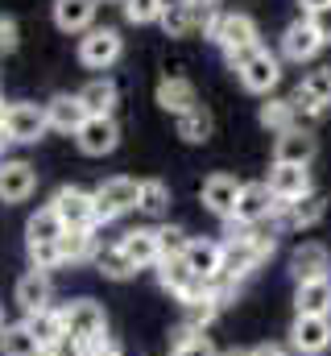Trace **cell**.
Segmentation results:
<instances>
[{
    "label": "cell",
    "mask_w": 331,
    "mask_h": 356,
    "mask_svg": "<svg viewBox=\"0 0 331 356\" xmlns=\"http://www.w3.org/2000/svg\"><path fill=\"white\" fill-rule=\"evenodd\" d=\"M170 356H220L211 348V340L203 336V332H191V327H178V340H174V348Z\"/></svg>",
    "instance_id": "obj_38"
},
{
    "label": "cell",
    "mask_w": 331,
    "mask_h": 356,
    "mask_svg": "<svg viewBox=\"0 0 331 356\" xmlns=\"http://www.w3.org/2000/svg\"><path fill=\"white\" fill-rule=\"evenodd\" d=\"M257 120H261V129H269V133H286V129L298 124V112H294L290 95H286V99H282V95H269V99L257 108Z\"/></svg>",
    "instance_id": "obj_31"
},
{
    "label": "cell",
    "mask_w": 331,
    "mask_h": 356,
    "mask_svg": "<svg viewBox=\"0 0 331 356\" xmlns=\"http://www.w3.org/2000/svg\"><path fill=\"white\" fill-rule=\"evenodd\" d=\"M38 186V170L21 158H0V199L4 203H25Z\"/></svg>",
    "instance_id": "obj_17"
},
{
    "label": "cell",
    "mask_w": 331,
    "mask_h": 356,
    "mask_svg": "<svg viewBox=\"0 0 331 356\" xmlns=\"http://www.w3.org/2000/svg\"><path fill=\"white\" fill-rule=\"evenodd\" d=\"M63 323H67V336L79 344V353L87 344H95V340H108V315H104V307L91 302V298L67 302V307H63Z\"/></svg>",
    "instance_id": "obj_5"
},
{
    "label": "cell",
    "mask_w": 331,
    "mask_h": 356,
    "mask_svg": "<svg viewBox=\"0 0 331 356\" xmlns=\"http://www.w3.org/2000/svg\"><path fill=\"white\" fill-rule=\"evenodd\" d=\"M182 261L191 266V273H195V277L211 282V277L224 269V241H203V236H191V245H186Z\"/></svg>",
    "instance_id": "obj_21"
},
{
    "label": "cell",
    "mask_w": 331,
    "mask_h": 356,
    "mask_svg": "<svg viewBox=\"0 0 331 356\" xmlns=\"http://www.w3.org/2000/svg\"><path fill=\"white\" fill-rule=\"evenodd\" d=\"M166 207H170V186H166L162 178H145L141 182V203H137V211H145V216H166Z\"/></svg>",
    "instance_id": "obj_36"
},
{
    "label": "cell",
    "mask_w": 331,
    "mask_h": 356,
    "mask_svg": "<svg viewBox=\"0 0 331 356\" xmlns=\"http://www.w3.org/2000/svg\"><path fill=\"white\" fill-rule=\"evenodd\" d=\"M178 120V137L186 141V145H203L207 137H211V112L199 104V108H191V112H182V116H174Z\"/></svg>",
    "instance_id": "obj_34"
},
{
    "label": "cell",
    "mask_w": 331,
    "mask_h": 356,
    "mask_svg": "<svg viewBox=\"0 0 331 356\" xmlns=\"http://www.w3.org/2000/svg\"><path fill=\"white\" fill-rule=\"evenodd\" d=\"M265 186H269V195H273L282 207H290V203L315 195V182H311V170H307V166H282V162H273Z\"/></svg>",
    "instance_id": "obj_10"
},
{
    "label": "cell",
    "mask_w": 331,
    "mask_h": 356,
    "mask_svg": "<svg viewBox=\"0 0 331 356\" xmlns=\"http://www.w3.org/2000/svg\"><path fill=\"white\" fill-rule=\"evenodd\" d=\"M220 356H252V353H245V348H232V353H220Z\"/></svg>",
    "instance_id": "obj_50"
},
{
    "label": "cell",
    "mask_w": 331,
    "mask_h": 356,
    "mask_svg": "<svg viewBox=\"0 0 331 356\" xmlns=\"http://www.w3.org/2000/svg\"><path fill=\"white\" fill-rule=\"evenodd\" d=\"M50 207L58 211V220H63L67 228H95V224H99V220H95V195L83 191V186H63Z\"/></svg>",
    "instance_id": "obj_12"
},
{
    "label": "cell",
    "mask_w": 331,
    "mask_h": 356,
    "mask_svg": "<svg viewBox=\"0 0 331 356\" xmlns=\"http://www.w3.org/2000/svg\"><path fill=\"white\" fill-rule=\"evenodd\" d=\"M83 104V112L87 116H112V108H116V83L112 79H91L83 91H75Z\"/></svg>",
    "instance_id": "obj_32"
},
{
    "label": "cell",
    "mask_w": 331,
    "mask_h": 356,
    "mask_svg": "<svg viewBox=\"0 0 331 356\" xmlns=\"http://www.w3.org/2000/svg\"><path fill=\"white\" fill-rule=\"evenodd\" d=\"M0 332H4V311H0Z\"/></svg>",
    "instance_id": "obj_53"
},
{
    "label": "cell",
    "mask_w": 331,
    "mask_h": 356,
    "mask_svg": "<svg viewBox=\"0 0 331 356\" xmlns=\"http://www.w3.org/2000/svg\"><path fill=\"white\" fill-rule=\"evenodd\" d=\"M290 353L298 356L331 353V319H323V315H294V323H290Z\"/></svg>",
    "instance_id": "obj_9"
},
{
    "label": "cell",
    "mask_w": 331,
    "mask_h": 356,
    "mask_svg": "<svg viewBox=\"0 0 331 356\" xmlns=\"http://www.w3.org/2000/svg\"><path fill=\"white\" fill-rule=\"evenodd\" d=\"M91 195H95V220H99V224H112V220L137 211V203H141V182L116 175V178H104Z\"/></svg>",
    "instance_id": "obj_3"
},
{
    "label": "cell",
    "mask_w": 331,
    "mask_h": 356,
    "mask_svg": "<svg viewBox=\"0 0 331 356\" xmlns=\"http://www.w3.org/2000/svg\"><path fill=\"white\" fill-rule=\"evenodd\" d=\"M232 71H236L241 88L252 91V95H269V91L282 83V63H277V54H269L265 46L241 54V58L232 63Z\"/></svg>",
    "instance_id": "obj_4"
},
{
    "label": "cell",
    "mask_w": 331,
    "mask_h": 356,
    "mask_svg": "<svg viewBox=\"0 0 331 356\" xmlns=\"http://www.w3.org/2000/svg\"><path fill=\"white\" fill-rule=\"evenodd\" d=\"M75 145L87 158H104V154H112L120 145V129H116L112 116H87L79 124V133H75Z\"/></svg>",
    "instance_id": "obj_14"
},
{
    "label": "cell",
    "mask_w": 331,
    "mask_h": 356,
    "mask_svg": "<svg viewBox=\"0 0 331 356\" xmlns=\"http://www.w3.org/2000/svg\"><path fill=\"white\" fill-rule=\"evenodd\" d=\"M99 0H54V25L63 33H87L95 21Z\"/></svg>",
    "instance_id": "obj_26"
},
{
    "label": "cell",
    "mask_w": 331,
    "mask_h": 356,
    "mask_svg": "<svg viewBox=\"0 0 331 356\" xmlns=\"http://www.w3.org/2000/svg\"><path fill=\"white\" fill-rule=\"evenodd\" d=\"M290 277L298 282H315V277H331V253L319 241H307L290 253Z\"/></svg>",
    "instance_id": "obj_19"
},
{
    "label": "cell",
    "mask_w": 331,
    "mask_h": 356,
    "mask_svg": "<svg viewBox=\"0 0 331 356\" xmlns=\"http://www.w3.org/2000/svg\"><path fill=\"white\" fill-rule=\"evenodd\" d=\"M158 282H162L166 294H174L182 307H191V302H199V298L207 294V282L195 277L182 257H166V261H158Z\"/></svg>",
    "instance_id": "obj_8"
},
{
    "label": "cell",
    "mask_w": 331,
    "mask_h": 356,
    "mask_svg": "<svg viewBox=\"0 0 331 356\" xmlns=\"http://www.w3.org/2000/svg\"><path fill=\"white\" fill-rule=\"evenodd\" d=\"M124 21L129 25H150V21H162L166 0H124Z\"/></svg>",
    "instance_id": "obj_39"
},
{
    "label": "cell",
    "mask_w": 331,
    "mask_h": 356,
    "mask_svg": "<svg viewBox=\"0 0 331 356\" xmlns=\"http://www.w3.org/2000/svg\"><path fill=\"white\" fill-rule=\"evenodd\" d=\"M58 245H63V261H71V266H83V261H95L99 257L95 228H67Z\"/></svg>",
    "instance_id": "obj_27"
},
{
    "label": "cell",
    "mask_w": 331,
    "mask_h": 356,
    "mask_svg": "<svg viewBox=\"0 0 331 356\" xmlns=\"http://www.w3.org/2000/svg\"><path fill=\"white\" fill-rule=\"evenodd\" d=\"M46 356H83V353H79V344L67 336V340H58L54 348H46Z\"/></svg>",
    "instance_id": "obj_46"
},
{
    "label": "cell",
    "mask_w": 331,
    "mask_h": 356,
    "mask_svg": "<svg viewBox=\"0 0 331 356\" xmlns=\"http://www.w3.org/2000/svg\"><path fill=\"white\" fill-rule=\"evenodd\" d=\"M63 232H67V224L58 220V211L54 207H42L25 224V245H54V241H63Z\"/></svg>",
    "instance_id": "obj_29"
},
{
    "label": "cell",
    "mask_w": 331,
    "mask_h": 356,
    "mask_svg": "<svg viewBox=\"0 0 331 356\" xmlns=\"http://www.w3.org/2000/svg\"><path fill=\"white\" fill-rule=\"evenodd\" d=\"M298 91H302L307 99H315L319 108H331V67H315V71L298 83Z\"/></svg>",
    "instance_id": "obj_37"
},
{
    "label": "cell",
    "mask_w": 331,
    "mask_h": 356,
    "mask_svg": "<svg viewBox=\"0 0 331 356\" xmlns=\"http://www.w3.org/2000/svg\"><path fill=\"white\" fill-rule=\"evenodd\" d=\"M298 4H302V8H307V13H315V8H328L331 0H298Z\"/></svg>",
    "instance_id": "obj_48"
},
{
    "label": "cell",
    "mask_w": 331,
    "mask_h": 356,
    "mask_svg": "<svg viewBox=\"0 0 331 356\" xmlns=\"http://www.w3.org/2000/svg\"><path fill=\"white\" fill-rule=\"evenodd\" d=\"M13 298H17V307L25 311V319H29V315H38V311H46V307H50V273L29 269L25 277H17Z\"/></svg>",
    "instance_id": "obj_22"
},
{
    "label": "cell",
    "mask_w": 331,
    "mask_h": 356,
    "mask_svg": "<svg viewBox=\"0 0 331 356\" xmlns=\"http://www.w3.org/2000/svg\"><path fill=\"white\" fill-rule=\"evenodd\" d=\"M120 54H124V42L112 25H91L79 38V63L87 71H108Z\"/></svg>",
    "instance_id": "obj_7"
},
{
    "label": "cell",
    "mask_w": 331,
    "mask_h": 356,
    "mask_svg": "<svg viewBox=\"0 0 331 356\" xmlns=\"http://www.w3.org/2000/svg\"><path fill=\"white\" fill-rule=\"evenodd\" d=\"M207 17H211V8H199V4H191V0H166L162 29L170 38H186L191 29H203Z\"/></svg>",
    "instance_id": "obj_20"
},
{
    "label": "cell",
    "mask_w": 331,
    "mask_h": 356,
    "mask_svg": "<svg viewBox=\"0 0 331 356\" xmlns=\"http://www.w3.org/2000/svg\"><path fill=\"white\" fill-rule=\"evenodd\" d=\"M99 4H124V0H99Z\"/></svg>",
    "instance_id": "obj_52"
},
{
    "label": "cell",
    "mask_w": 331,
    "mask_h": 356,
    "mask_svg": "<svg viewBox=\"0 0 331 356\" xmlns=\"http://www.w3.org/2000/svg\"><path fill=\"white\" fill-rule=\"evenodd\" d=\"M95 266H99V273H104V277H112V282H129V277L137 273V266L129 261V253H124L120 245H112V249H99Z\"/></svg>",
    "instance_id": "obj_35"
},
{
    "label": "cell",
    "mask_w": 331,
    "mask_h": 356,
    "mask_svg": "<svg viewBox=\"0 0 331 356\" xmlns=\"http://www.w3.org/2000/svg\"><path fill=\"white\" fill-rule=\"evenodd\" d=\"M4 145H8V133H4V129H0V154H4Z\"/></svg>",
    "instance_id": "obj_51"
},
{
    "label": "cell",
    "mask_w": 331,
    "mask_h": 356,
    "mask_svg": "<svg viewBox=\"0 0 331 356\" xmlns=\"http://www.w3.org/2000/svg\"><path fill=\"white\" fill-rule=\"evenodd\" d=\"M21 46V33H17V21L8 17V13H0V58L4 54H13Z\"/></svg>",
    "instance_id": "obj_43"
},
{
    "label": "cell",
    "mask_w": 331,
    "mask_h": 356,
    "mask_svg": "<svg viewBox=\"0 0 331 356\" xmlns=\"http://www.w3.org/2000/svg\"><path fill=\"white\" fill-rule=\"evenodd\" d=\"M83 356H124V353H120L112 340H95V344H87V348H83Z\"/></svg>",
    "instance_id": "obj_45"
},
{
    "label": "cell",
    "mask_w": 331,
    "mask_h": 356,
    "mask_svg": "<svg viewBox=\"0 0 331 356\" xmlns=\"http://www.w3.org/2000/svg\"><path fill=\"white\" fill-rule=\"evenodd\" d=\"M273 249H277V241H273L269 232L228 220V236H224V273H232L236 282H245L252 269H261L269 257H273Z\"/></svg>",
    "instance_id": "obj_1"
},
{
    "label": "cell",
    "mask_w": 331,
    "mask_h": 356,
    "mask_svg": "<svg viewBox=\"0 0 331 356\" xmlns=\"http://www.w3.org/2000/svg\"><path fill=\"white\" fill-rule=\"evenodd\" d=\"M315 154H319V141L307 124H294L273 137V162H282V166H311Z\"/></svg>",
    "instance_id": "obj_11"
},
{
    "label": "cell",
    "mask_w": 331,
    "mask_h": 356,
    "mask_svg": "<svg viewBox=\"0 0 331 356\" xmlns=\"http://www.w3.org/2000/svg\"><path fill=\"white\" fill-rule=\"evenodd\" d=\"M203 38L224 50L228 67H232L241 54H248V50L261 46V42H257L261 29H257V21H252L248 13H216V8H211V17H207V25H203Z\"/></svg>",
    "instance_id": "obj_2"
},
{
    "label": "cell",
    "mask_w": 331,
    "mask_h": 356,
    "mask_svg": "<svg viewBox=\"0 0 331 356\" xmlns=\"http://www.w3.org/2000/svg\"><path fill=\"white\" fill-rule=\"evenodd\" d=\"M191 245V236L182 228H158V249H162V261L166 257H182Z\"/></svg>",
    "instance_id": "obj_42"
},
{
    "label": "cell",
    "mask_w": 331,
    "mask_h": 356,
    "mask_svg": "<svg viewBox=\"0 0 331 356\" xmlns=\"http://www.w3.org/2000/svg\"><path fill=\"white\" fill-rule=\"evenodd\" d=\"M277 199L269 195V186L265 182H245L241 186V199H236V211H232V220L236 224H248V228H257L261 220H273L277 216Z\"/></svg>",
    "instance_id": "obj_13"
},
{
    "label": "cell",
    "mask_w": 331,
    "mask_h": 356,
    "mask_svg": "<svg viewBox=\"0 0 331 356\" xmlns=\"http://www.w3.org/2000/svg\"><path fill=\"white\" fill-rule=\"evenodd\" d=\"M294 315H323L331 319V277L298 282L294 286Z\"/></svg>",
    "instance_id": "obj_24"
},
{
    "label": "cell",
    "mask_w": 331,
    "mask_h": 356,
    "mask_svg": "<svg viewBox=\"0 0 331 356\" xmlns=\"http://www.w3.org/2000/svg\"><path fill=\"white\" fill-rule=\"evenodd\" d=\"M0 129L8 133V141H21V145L42 141V137H46V129H50L46 104H29V99L8 104V108H4V120H0Z\"/></svg>",
    "instance_id": "obj_6"
},
{
    "label": "cell",
    "mask_w": 331,
    "mask_h": 356,
    "mask_svg": "<svg viewBox=\"0 0 331 356\" xmlns=\"http://www.w3.org/2000/svg\"><path fill=\"white\" fill-rule=\"evenodd\" d=\"M29 261H33V269H42V273L67 266V261H63V245H58V241H54V245H29Z\"/></svg>",
    "instance_id": "obj_41"
},
{
    "label": "cell",
    "mask_w": 331,
    "mask_h": 356,
    "mask_svg": "<svg viewBox=\"0 0 331 356\" xmlns=\"http://www.w3.org/2000/svg\"><path fill=\"white\" fill-rule=\"evenodd\" d=\"M0 356H42V344L33 336V327L21 319V323H4L0 332Z\"/></svg>",
    "instance_id": "obj_30"
},
{
    "label": "cell",
    "mask_w": 331,
    "mask_h": 356,
    "mask_svg": "<svg viewBox=\"0 0 331 356\" xmlns=\"http://www.w3.org/2000/svg\"><path fill=\"white\" fill-rule=\"evenodd\" d=\"M323 216H328V199L315 191V195H307V199H298V203H290V207H277L273 224L286 228V232H311Z\"/></svg>",
    "instance_id": "obj_16"
},
{
    "label": "cell",
    "mask_w": 331,
    "mask_h": 356,
    "mask_svg": "<svg viewBox=\"0 0 331 356\" xmlns=\"http://www.w3.org/2000/svg\"><path fill=\"white\" fill-rule=\"evenodd\" d=\"M191 4H199V8H216V0H191Z\"/></svg>",
    "instance_id": "obj_49"
},
{
    "label": "cell",
    "mask_w": 331,
    "mask_h": 356,
    "mask_svg": "<svg viewBox=\"0 0 331 356\" xmlns=\"http://www.w3.org/2000/svg\"><path fill=\"white\" fill-rule=\"evenodd\" d=\"M182 311H186V323H182V327H191V332H203V327H207V323H211V319L220 315V307H216V302H211L207 294H203L199 302L182 307Z\"/></svg>",
    "instance_id": "obj_40"
},
{
    "label": "cell",
    "mask_w": 331,
    "mask_h": 356,
    "mask_svg": "<svg viewBox=\"0 0 331 356\" xmlns=\"http://www.w3.org/2000/svg\"><path fill=\"white\" fill-rule=\"evenodd\" d=\"M158 108L170 112V116H182V112L199 108V91H195L191 79H182V75H166L162 83H158Z\"/></svg>",
    "instance_id": "obj_23"
},
{
    "label": "cell",
    "mask_w": 331,
    "mask_h": 356,
    "mask_svg": "<svg viewBox=\"0 0 331 356\" xmlns=\"http://www.w3.org/2000/svg\"><path fill=\"white\" fill-rule=\"evenodd\" d=\"M25 323L33 327V336H38V344H42V356H46V348H54L58 340H67V323H63V311H54V307H46V311L29 315Z\"/></svg>",
    "instance_id": "obj_33"
},
{
    "label": "cell",
    "mask_w": 331,
    "mask_h": 356,
    "mask_svg": "<svg viewBox=\"0 0 331 356\" xmlns=\"http://www.w3.org/2000/svg\"><path fill=\"white\" fill-rule=\"evenodd\" d=\"M307 17H311L315 33L323 38V46H331V4H328V8H315V13H307Z\"/></svg>",
    "instance_id": "obj_44"
},
{
    "label": "cell",
    "mask_w": 331,
    "mask_h": 356,
    "mask_svg": "<svg viewBox=\"0 0 331 356\" xmlns=\"http://www.w3.org/2000/svg\"><path fill=\"white\" fill-rule=\"evenodd\" d=\"M241 186H245V182H236L232 175H211L207 182H203V191H199V195H203V207L228 224V220H232V211H236Z\"/></svg>",
    "instance_id": "obj_18"
},
{
    "label": "cell",
    "mask_w": 331,
    "mask_h": 356,
    "mask_svg": "<svg viewBox=\"0 0 331 356\" xmlns=\"http://www.w3.org/2000/svg\"><path fill=\"white\" fill-rule=\"evenodd\" d=\"M252 356H294V353H290L286 344H257V348H252Z\"/></svg>",
    "instance_id": "obj_47"
},
{
    "label": "cell",
    "mask_w": 331,
    "mask_h": 356,
    "mask_svg": "<svg viewBox=\"0 0 331 356\" xmlns=\"http://www.w3.org/2000/svg\"><path fill=\"white\" fill-rule=\"evenodd\" d=\"M319 50H323V38L315 33L311 17H298V21H290V25L282 29V58H290V63H311Z\"/></svg>",
    "instance_id": "obj_15"
},
{
    "label": "cell",
    "mask_w": 331,
    "mask_h": 356,
    "mask_svg": "<svg viewBox=\"0 0 331 356\" xmlns=\"http://www.w3.org/2000/svg\"><path fill=\"white\" fill-rule=\"evenodd\" d=\"M120 249L129 253V261L137 269H150L162 261V249H158V228H133L120 236Z\"/></svg>",
    "instance_id": "obj_25"
},
{
    "label": "cell",
    "mask_w": 331,
    "mask_h": 356,
    "mask_svg": "<svg viewBox=\"0 0 331 356\" xmlns=\"http://www.w3.org/2000/svg\"><path fill=\"white\" fill-rule=\"evenodd\" d=\"M46 116H50V129H58V133H79V124L87 120L79 95H54L46 104Z\"/></svg>",
    "instance_id": "obj_28"
}]
</instances>
